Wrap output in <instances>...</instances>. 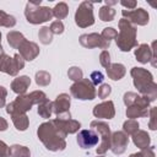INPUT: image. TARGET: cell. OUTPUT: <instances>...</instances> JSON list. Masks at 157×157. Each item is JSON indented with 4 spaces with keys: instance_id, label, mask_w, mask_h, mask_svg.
I'll return each mask as SVG.
<instances>
[{
    "instance_id": "cell-46",
    "label": "cell",
    "mask_w": 157,
    "mask_h": 157,
    "mask_svg": "<svg viewBox=\"0 0 157 157\" xmlns=\"http://www.w3.org/2000/svg\"><path fill=\"white\" fill-rule=\"evenodd\" d=\"M0 45H1V33H0Z\"/></svg>"
},
{
    "instance_id": "cell-11",
    "label": "cell",
    "mask_w": 157,
    "mask_h": 157,
    "mask_svg": "<svg viewBox=\"0 0 157 157\" xmlns=\"http://www.w3.org/2000/svg\"><path fill=\"white\" fill-rule=\"evenodd\" d=\"M121 15H123V18L128 20L131 25H139V26L147 25L150 18L148 12L142 7L134 9V10H123Z\"/></svg>"
},
{
    "instance_id": "cell-22",
    "label": "cell",
    "mask_w": 157,
    "mask_h": 157,
    "mask_svg": "<svg viewBox=\"0 0 157 157\" xmlns=\"http://www.w3.org/2000/svg\"><path fill=\"white\" fill-rule=\"evenodd\" d=\"M132 141H134V144L140 148V150H142V148H146V147H148L150 146V136H148V134L145 131V130H137L134 135H132Z\"/></svg>"
},
{
    "instance_id": "cell-41",
    "label": "cell",
    "mask_w": 157,
    "mask_h": 157,
    "mask_svg": "<svg viewBox=\"0 0 157 157\" xmlns=\"http://www.w3.org/2000/svg\"><path fill=\"white\" fill-rule=\"evenodd\" d=\"M10 156V147L0 140V157H9Z\"/></svg>"
},
{
    "instance_id": "cell-17",
    "label": "cell",
    "mask_w": 157,
    "mask_h": 157,
    "mask_svg": "<svg viewBox=\"0 0 157 157\" xmlns=\"http://www.w3.org/2000/svg\"><path fill=\"white\" fill-rule=\"evenodd\" d=\"M93 115L96 118L101 119H112L115 115V109H114V103L112 101L102 102L93 108Z\"/></svg>"
},
{
    "instance_id": "cell-47",
    "label": "cell",
    "mask_w": 157,
    "mask_h": 157,
    "mask_svg": "<svg viewBox=\"0 0 157 157\" xmlns=\"http://www.w3.org/2000/svg\"><path fill=\"white\" fill-rule=\"evenodd\" d=\"M98 157H104V156H98Z\"/></svg>"
},
{
    "instance_id": "cell-42",
    "label": "cell",
    "mask_w": 157,
    "mask_h": 157,
    "mask_svg": "<svg viewBox=\"0 0 157 157\" xmlns=\"http://www.w3.org/2000/svg\"><path fill=\"white\" fill-rule=\"evenodd\" d=\"M6 96H7V91L4 86H0V108H2L5 105V101H6Z\"/></svg>"
},
{
    "instance_id": "cell-29",
    "label": "cell",
    "mask_w": 157,
    "mask_h": 157,
    "mask_svg": "<svg viewBox=\"0 0 157 157\" xmlns=\"http://www.w3.org/2000/svg\"><path fill=\"white\" fill-rule=\"evenodd\" d=\"M38 37H39L40 43H43V44H45V45L49 44V43H52V40H53V33L50 32L49 27H47V26H44V27H42V28L39 29Z\"/></svg>"
},
{
    "instance_id": "cell-28",
    "label": "cell",
    "mask_w": 157,
    "mask_h": 157,
    "mask_svg": "<svg viewBox=\"0 0 157 157\" xmlns=\"http://www.w3.org/2000/svg\"><path fill=\"white\" fill-rule=\"evenodd\" d=\"M11 59L9 55H6V53L4 52L2 47L0 45V71L9 74V69H10V64H11Z\"/></svg>"
},
{
    "instance_id": "cell-5",
    "label": "cell",
    "mask_w": 157,
    "mask_h": 157,
    "mask_svg": "<svg viewBox=\"0 0 157 157\" xmlns=\"http://www.w3.org/2000/svg\"><path fill=\"white\" fill-rule=\"evenodd\" d=\"M25 16L29 23L38 25V23H43V22L52 20L53 13H52L50 7L34 5L29 1V2H27L26 9H25Z\"/></svg>"
},
{
    "instance_id": "cell-25",
    "label": "cell",
    "mask_w": 157,
    "mask_h": 157,
    "mask_svg": "<svg viewBox=\"0 0 157 157\" xmlns=\"http://www.w3.org/2000/svg\"><path fill=\"white\" fill-rule=\"evenodd\" d=\"M10 156L11 157H31V152L26 146L12 145L10 146Z\"/></svg>"
},
{
    "instance_id": "cell-14",
    "label": "cell",
    "mask_w": 157,
    "mask_h": 157,
    "mask_svg": "<svg viewBox=\"0 0 157 157\" xmlns=\"http://www.w3.org/2000/svg\"><path fill=\"white\" fill-rule=\"evenodd\" d=\"M98 140H99L98 134L93 129L81 130L77 135V144L83 150H88L91 147H94L98 144Z\"/></svg>"
},
{
    "instance_id": "cell-32",
    "label": "cell",
    "mask_w": 157,
    "mask_h": 157,
    "mask_svg": "<svg viewBox=\"0 0 157 157\" xmlns=\"http://www.w3.org/2000/svg\"><path fill=\"white\" fill-rule=\"evenodd\" d=\"M36 82L38 86H48L50 83V74L47 71H38L36 74Z\"/></svg>"
},
{
    "instance_id": "cell-36",
    "label": "cell",
    "mask_w": 157,
    "mask_h": 157,
    "mask_svg": "<svg viewBox=\"0 0 157 157\" xmlns=\"http://www.w3.org/2000/svg\"><path fill=\"white\" fill-rule=\"evenodd\" d=\"M99 63L103 67H105V70L110 66V55L108 53V50H103L99 55Z\"/></svg>"
},
{
    "instance_id": "cell-23",
    "label": "cell",
    "mask_w": 157,
    "mask_h": 157,
    "mask_svg": "<svg viewBox=\"0 0 157 157\" xmlns=\"http://www.w3.org/2000/svg\"><path fill=\"white\" fill-rule=\"evenodd\" d=\"M23 40H26V38H25V36L21 32L11 31V32L7 33V43L10 44L11 48L18 49V47L22 44Z\"/></svg>"
},
{
    "instance_id": "cell-44",
    "label": "cell",
    "mask_w": 157,
    "mask_h": 157,
    "mask_svg": "<svg viewBox=\"0 0 157 157\" xmlns=\"http://www.w3.org/2000/svg\"><path fill=\"white\" fill-rule=\"evenodd\" d=\"M7 126H9L7 121H6L2 117H0V131H5V130L7 129Z\"/></svg>"
},
{
    "instance_id": "cell-6",
    "label": "cell",
    "mask_w": 157,
    "mask_h": 157,
    "mask_svg": "<svg viewBox=\"0 0 157 157\" xmlns=\"http://www.w3.org/2000/svg\"><path fill=\"white\" fill-rule=\"evenodd\" d=\"M70 92H71L72 97L81 99V101L94 99V97L97 94L96 88L92 85V82L90 81V78H82L77 82H74L70 87Z\"/></svg>"
},
{
    "instance_id": "cell-43",
    "label": "cell",
    "mask_w": 157,
    "mask_h": 157,
    "mask_svg": "<svg viewBox=\"0 0 157 157\" xmlns=\"http://www.w3.org/2000/svg\"><path fill=\"white\" fill-rule=\"evenodd\" d=\"M120 4H121L123 6H125V7H128V10H129V9H132V10H134V9L136 7V1H134V0H132V1H124V0H123V1H120Z\"/></svg>"
},
{
    "instance_id": "cell-15",
    "label": "cell",
    "mask_w": 157,
    "mask_h": 157,
    "mask_svg": "<svg viewBox=\"0 0 157 157\" xmlns=\"http://www.w3.org/2000/svg\"><path fill=\"white\" fill-rule=\"evenodd\" d=\"M135 56L136 60L140 61L141 64H146V63H152L153 66H156V54H155V49H152L150 45L147 44H140L136 49H135Z\"/></svg>"
},
{
    "instance_id": "cell-38",
    "label": "cell",
    "mask_w": 157,
    "mask_h": 157,
    "mask_svg": "<svg viewBox=\"0 0 157 157\" xmlns=\"http://www.w3.org/2000/svg\"><path fill=\"white\" fill-rule=\"evenodd\" d=\"M103 78H104V76H103V74L101 71H93L91 74V76H90V81L92 82L93 86H97L98 83H102Z\"/></svg>"
},
{
    "instance_id": "cell-34",
    "label": "cell",
    "mask_w": 157,
    "mask_h": 157,
    "mask_svg": "<svg viewBox=\"0 0 157 157\" xmlns=\"http://www.w3.org/2000/svg\"><path fill=\"white\" fill-rule=\"evenodd\" d=\"M117 34H118V32H117L114 28H112V27H107V28H104V29L102 31L101 37H102L105 42L110 43V40L114 39V38L117 37Z\"/></svg>"
},
{
    "instance_id": "cell-33",
    "label": "cell",
    "mask_w": 157,
    "mask_h": 157,
    "mask_svg": "<svg viewBox=\"0 0 157 157\" xmlns=\"http://www.w3.org/2000/svg\"><path fill=\"white\" fill-rule=\"evenodd\" d=\"M67 76H69V78H71L72 81L77 82V81H80V80H82V70H81L80 67H77V66H72V67L69 69Z\"/></svg>"
},
{
    "instance_id": "cell-20",
    "label": "cell",
    "mask_w": 157,
    "mask_h": 157,
    "mask_svg": "<svg viewBox=\"0 0 157 157\" xmlns=\"http://www.w3.org/2000/svg\"><path fill=\"white\" fill-rule=\"evenodd\" d=\"M126 74V70H125V66L123 64H110V66L107 69V75L109 78L114 80V81H118L120 78L124 77V75Z\"/></svg>"
},
{
    "instance_id": "cell-4",
    "label": "cell",
    "mask_w": 157,
    "mask_h": 157,
    "mask_svg": "<svg viewBox=\"0 0 157 157\" xmlns=\"http://www.w3.org/2000/svg\"><path fill=\"white\" fill-rule=\"evenodd\" d=\"M118 25H119V33L114 38L118 48L121 52H129L134 47H137L136 27L125 18H121Z\"/></svg>"
},
{
    "instance_id": "cell-19",
    "label": "cell",
    "mask_w": 157,
    "mask_h": 157,
    "mask_svg": "<svg viewBox=\"0 0 157 157\" xmlns=\"http://www.w3.org/2000/svg\"><path fill=\"white\" fill-rule=\"evenodd\" d=\"M31 85V78L26 75L23 76H20V77H16L12 82H11V90L17 93L18 96L20 94H25V92L27 91V88L29 87Z\"/></svg>"
},
{
    "instance_id": "cell-40",
    "label": "cell",
    "mask_w": 157,
    "mask_h": 157,
    "mask_svg": "<svg viewBox=\"0 0 157 157\" xmlns=\"http://www.w3.org/2000/svg\"><path fill=\"white\" fill-rule=\"evenodd\" d=\"M137 157H156L155 156V152H153V147L148 146L146 148H142L139 153H137Z\"/></svg>"
},
{
    "instance_id": "cell-39",
    "label": "cell",
    "mask_w": 157,
    "mask_h": 157,
    "mask_svg": "<svg viewBox=\"0 0 157 157\" xmlns=\"http://www.w3.org/2000/svg\"><path fill=\"white\" fill-rule=\"evenodd\" d=\"M150 123H148V128L151 129V130H156V128H157V124H156V113H157V109H156V107H152L151 109H150Z\"/></svg>"
},
{
    "instance_id": "cell-35",
    "label": "cell",
    "mask_w": 157,
    "mask_h": 157,
    "mask_svg": "<svg viewBox=\"0 0 157 157\" xmlns=\"http://www.w3.org/2000/svg\"><path fill=\"white\" fill-rule=\"evenodd\" d=\"M49 29H50V32L53 34H61L64 32V23L61 21H59V20L54 21V22H52Z\"/></svg>"
},
{
    "instance_id": "cell-9",
    "label": "cell",
    "mask_w": 157,
    "mask_h": 157,
    "mask_svg": "<svg viewBox=\"0 0 157 157\" xmlns=\"http://www.w3.org/2000/svg\"><path fill=\"white\" fill-rule=\"evenodd\" d=\"M151 101L146 96H137L135 102L128 107L126 109V117L130 119H136L141 117H147L148 114V107Z\"/></svg>"
},
{
    "instance_id": "cell-3",
    "label": "cell",
    "mask_w": 157,
    "mask_h": 157,
    "mask_svg": "<svg viewBox=\"0 0 157 157\" xmlns=\"http://www.w3.org/2000/svg\"><path fill=\"white\" fill-rule=\"evenodd\" d=\"M47 99V96L43 91H33L29 94H20L13 102L6 105V113H26L28 112L33 104H39Z\"/></svg>"
},
{
    "instance_id": "cell-2",
    "label": "cell",
    "mask_w": 157,
    "mask_h": 157,
    "mask_svg": "<svg viewBox=\"0 0 157 157\" xmlns=\"http://www.w3.org/2000/svg\"><path fill=\"white\" fill-rule=\"evenodd\" d=\"M130 74L134 78V85L137 91L153 102L157 97V85L153 81L152 74L144 67H132Z\"/></svg>"
},
{
    "instance_id": "cell-30",
    "label": "cell",
    "mask_w": 157,
    "mask_h": 157,
    "mask_svg": "<svg viewBox=\"0 0 157 157\" xmlns=\"http://www.w3.org/2000/svg\"><path fill=\"white\" fill-rule=\"evenodd\" d=\"M16 25V18L9 13H6L5 11L0 10V26H4V27H13Z\"/></svg>"
},
{
    "instance_id": "cell-26",
    "label": "cell",
    "mask_w": 157,
    "mask_h": 157,
    "mask_svg": "<svg viewBox=\"0 0 157 157\" xmlns=\"http://www.w3.org/2000/svg\"><path fill=\"white\" fill-rule=\"evenodd\" d=\"M52 13H53L54 17H56L60 21V20H63V18H65L67 16L69 7H67V5L65 2H59V4H56L54 6V9H52Z\"/></svg>"
},
{
    "instance_id": "cell-37",
    "label": "cell",
    "mask_w": 157,
    "mask_h": 157,
    "mask_svg": "<svg viewBox=\"0 0 157 157\" xmlns=\"http://www.w3.org/2000/svg\"><path fill=\"white\" fill-rule=\"evenodd\" d=\"M110 92H112V87L108 83H103L98 88V97L102 98V99H104V98H107L110 94Z\"/></svg>"
},
{
    "instance_id": "cell-7",
    "label": "cell",
    "mask_w": 157,
    "mask_h": 157,
    "mask_svg": "<svg viewBox=\"0 0 157 157\" xmlns=\"http://www.w3.org/2000/svg\"><path fill=\"white\" fill-rule=\"evenodd\" d=\"M91 128L98 134V136H101V144L97 147L96 152L97 155H103L105 153L109 148H110V137H112V132L109 129V125L104 121H98V120H93L91 121Z\"/></svg>"
},
{
    "instance_id": "cell-24",
    "label": "cell",
    "mask_w": 157,
    "mask_h": 157,
    "mask_svg": "<svg viewBox=\"0 0 157 157\" xmlns=\"http://www.w3.org/2000/svg\"><path fill=\"white\" fill-rule=\"evenodd\" d=\"M53 113V102L49 99H45L44 102L38 104V114L44 118V119H49L50 115Z\"/></svg>"
},
{
    "instance_id": "cell-1",
    "label": "cell",
    "mask_w": 157,
    "mask_h": 157,
    "mask_svg": "<svg viewBox=\"0 0 157 157\" xmlns=\"http://www.w3.org/2000/svg\"><path fill=\"white\" fill-rule=\"evenodd\" d=\"M38 139L43 142V145L49 150V151H63L66 147L65 137L66 135L63 134L54 124L52 120L45 121L39 125L37 130Z\"/></svg>"
},
{
    "instance_id": "cell-27",
    "label": "cell",
    "mask_w": 157,
    "mask_h": 157,
    "mask_svg": "<svg viewBox=\"0 0 157 157\" xmlns=\"http://www.w3.org/2000/svg\"><path fill=\"white\" fill-rule=\"evenodd\" d=\"M114 16H115V10L110 6H102L99 9V18L104 22H109V21H113L114 20Z\"/></svg>"
},
{
    "instance_id": "cell-45",
    "label": "cell",
    "mask_w": 157,
    "mask_h": 157,
    "mask_svg": "<svg viewBox=\"0 0 157 157\" xmlns=\"http://www.w3.org/2000/svg\"><path fill=\"white\" fill-rule=\"evenodd\" d=\"M117 2H118V1H108V0H107V1H105V5H107V6H112V5H115Z\"/></svg>"
},
{
    "instance_id": "cell-13",
    "label": "cell",
    "mask_w": 157,
    "mask_h": 157,
    "mask_svg": "<svg viewBox=\"0 0 157 157\" xmlns=\"http://www.w3.org/2000/svg\"><path fill=\"white\" fill-rule=\"evenodd\" d=\"M129 144V136L124 131H115L110 137V150L114 155H121L125 152Z\"/></svg>"
},
{
    "instance_id": "cell-21",
    "label": "cell",
    "mask_w": 157,
    "mask_h": 157,
    "mask_svg": "<svg viewBox=\"0 0 157 157\" xmlns=\"http://www.w3.org/2000/svg\"><path fill=\"white\" fill-rule=\"evenodd\" d=\"M11 119H12V123H13V125L17 130H20V131L27 130V128L29 125V120H28V117H27L26 113L11 114Z\"/></svg>"
},
{
    "instance_id": "cell-18",
    "label": "cell",
    "mask_w": 157,
    "mask_h": 157,
    "mask_svg": "<svg viewBox=\"0 0 157 157\" xmlns=\"http://www.w3.org/2000/svg\"><path fill=\"white\" fill-rule=\"evenodd\" d=\"M18 50H20V55L22 56V59L27 61L36 59L39 54V47L36 43L29 42L27 39L22 42V44L18 47Z\"/></svg>"
},
{
    "instance_id": "cell-10",
    "label": "cell",
    "mask_w": 157,
    "mask_h": 157,
    "mask_svg": "<svg viewBox=\"0 0 157 157\" xmlns=\"http://www.w3.org/2000/svg\"><path fill=\"white\" fill-rule=\"evenodd\" d=\"M70 103L71 98L67 93H60L53 102V113L58 119H70Z\"/></svg>"
},
{
    "instance_id": "cell-8",
    "label": "cell",
    "mask_w": 157,
    "mask_h": 157,
    "mask_svg": "<svg viewBox=\"0 0 157 157\" xmlns=\"http://www.w3.org/2000/svg\"><path fill=\"white\" fill-rule=\"evenodd\" d=\"M75 23L81 27L86 28L94 23V16H93V2L91 1H82L76 12H75Z\"/></svg>"
},
{
    "instance_id": "cell-12",
    "label": "cell",
    "mask_w": 157,
    "mask_h": 157,
    "mask_svg": "<svg viewBox=\"0 0 157 157\" xmlns=\"http://www.w3.org/2000/svg\"><path fill=\"white\" fill-rule=\"evenodd\" d=\"M80 43H81L82 47L88 48V49H91V48H102V49L105 50L110 45V43L105 42L101 37V34H98V33H90V34L80 36Z\"/></svg>"
},
{
    "instance_id": "cell-31",
    "label": "cell",
    "mask_w": 157,
    "mask_h": 157,
    "mask_svg": "<svg viewBox=\"0 0 157 157\" xmlns=\"http://www.w3.org/2000/svg\"><path fill=\"white\" fill-rule=\"evenodd\" d=\"M123 129L126 135H134L139 130V123L134 119H129L123 124Z\"/></svg>"
},
{
    "instance_id": "cell-16",
    "label": "cell",
    "mask_w": 157,
    "mask_h": 157,
    "mask_svg": "<svg viewBox=\"0 0 157 157\" xmlns=\"http://www.w3.org/2000/svg\"><path fill=\"white\" fill-rule=\"evenodd\" d=\"M53 124L66 136L69 134H75L76 131H78V129L81 128V124L74 119H52Z\"/></svg>"
}]
</instances>
